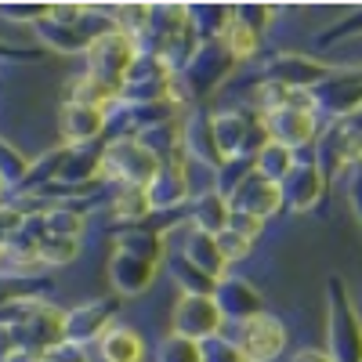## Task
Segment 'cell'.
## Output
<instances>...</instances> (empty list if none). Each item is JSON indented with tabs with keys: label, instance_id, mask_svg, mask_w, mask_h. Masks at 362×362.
Here are the masks:
<instances>
[{
	"label": "cell",
	"instance_id": "6da1fadb",
	"mask_svg": "<svg viewBox=\"0 0 362 362\" xmlns=\"http://www.w3.org/2000/svg\"><path fill=\"white\" fill-rule=\"evenodd\" d=\"M160 170V160L148 153V148L138 138H119L112 145H105V156H102V177L109 185H148Z\"/></svg>",
	"mask_w": 362,
	"mask_h": 362
},
{
	"label": "cell",
	"instance_id": "7a4b0ae2",
	"mask_svg": "<svg viewBox=\"0 0 362 362\" xmlns=\"http://www.w3.org/2000/svg\"><path fill=\"white\" fill-rule=\"evenodd\" d=\"M134 58H138L134 40L127 33H119V29H109V33H102L95 44L87 47V73L105 80V83H112L119 90V87H124V76L134 66Z\"/></svg>",
	"mask_w": 362,
	"mask_h": 362
},
{
	"label": "cell",
	"instance_id": "3957f363",
	"mask_svg": "<svg viewBox=\"0 0 362 362\" xmlns=\"http://www.w3.org/2000/svg\"><path fill=\"white\" fill-rule=\"evenodd\" d=\"M218 329H221V312L210 293H181L177 297L174 315H170V334L203 344L210 337H218Z\"/></svg>",
	"mask_w": 362,
	"mask_h": 362
},
{
	"label": "cell",
	"instance_id": "277c9868",
	"mask_svg": "<svg viewBox=\"0 0 362 362\" xmlns=\"http://www.w3.org/2000/svg\"><path fill=\"white\" fill-rule=\"evenodd\" d=\"M225 334H228V341H232L239 351H243L247 362H264V358L276 355L279 344H283L279 322H272V319H264V315H250V319H243L239 326H228Z\"/></svg>",
	"mask_w": 362,
	"mask_h": 362
},
{
	"label": "cell",
	"instance_id": "5b68a950",
	"mask_svg": "<svg viewBox=\"0 0 362 362\" xmlns=\"http://www.w3.org/2000/svg\"><path fill=\"white\" fill-rule=\"evenodd\" d=\"M112 315H116V300H87V305L66 312V341L69 344H98L102 334L112 326Z\"/></svg>",
	"mask_w": 362,
	"mask_h": 362
},
{
	"label": "cell",
	"instance_id": "8992f818",
	"mask_svg": "<svg viewBox=\"0 0 362 362\" xmlns=\"http://www.w3.org/2000/svg\"><path fill=\"white\" fill-rule=\"evenodd\" d=\"M156 276V264H148L134 254H124V250H116L112 261H109V283L124 293V297H138L148 290V283H153Z\"/></svg>",
	"mask_w": 362,
	"mask_h": 362
},
{
	"label": "cell",
	"instance_id": "52a82bcc",
	"mask_svg": "<svg viewBox=\"0 0 362 362\" xmlns=\"http://www.w3.org/2000/svg\"><path fill=\"white\" fill-rule=\"evenodd\" d=\"M62 134L73 145L98 141V134H105V112L102 109H90V105L66 102V109H62Z\"/></svg>",
	"mask_w": 362,
	"mask_h": 362
},
{
	"label": "cell",
	"instance_id": "ba28073f",
	"mask_svg": "<svg viewBox=\"0 0 362 362\" xmlns=\"http://www.w3.org/2000/svg\"><path fill=\"white\" fill-rule=\"evenodd\" d=\"M181 257H185L189 264H196L206 279H218L221 272H225V254L218 250V239L206 235V232H199V228H189V232H185Z\"/></svg>",
	"mask_w": 362,
	"mask_h": 362
},
{
	"label": "cell",
	"instance_id": "9c48e42d",
	"mask_svg": "<svg viewBox=\"0 0 362 362\" xmlns=\"http://www.w3.org/2000/svg\"><path fill=\"white\" fill-rule=\"evenodd\" d=\"M98 355H102V362H141L145 358V344L138 337V329L112 322L102 334V341H98Z\"/></svg>",
	"mask_w": 362,
	"mask_h": 362
},
{
	"label": "cell",
	"instance_id": "30bf717a",
	"mask_svg": "<svg viewBox=\"0 0 362 362\" xmlns=\"http://www.w3.org/2000/svg\"><path fill=\"white\" fill-rule=\"evenodd\" d=\"M181 148L185 156H196L203 163H214L218 160V141H214V124H206V116H192L181 124Z\"/></svg>",
	"mask_w": 362,
	"mask_h": 362
},
{
	"label": "cell",
	"instance_id": "8fae6325",
	"mask_svg": "<svg viewBox=\"0 0 362 362\" xmlns=\"http://www.w3.org/2000/svg\"><path fill=\"white\" fill-rule=\"evenodd\" d=\"M228 218H232V210L225 206V199H221L218 192L199 196V199H196V206H192V225H196L199 232H206V235L225 232Z\"/></svg>",
	"mask_w": 362,
	"mask_h": 362
},
{
	"label": "cell",
	"instance_id": "7c38bea8",
	"mask_svg": "<svg viewBox=\"0 0 362 362\" xmlns=\"http://www.w3.org/2000/svg\"><path fill=\"white\" fill-rule=\"evenodd\" d=\"M214 305H218V312H221V319L228 315V319H239L243 322L247 319V312H254V297H250V290L243 286V283H232V279H225L221 286H214Z\"/></svg>",
	"mask_w": 362,
	"mask_h": 362
},
{
	"label": "cell",
	"instance_id": "4fadbf2b",
	"mask_svg": "<svg viewBox=\"0 0 362 362\" xmlns=\"http://www.w3.org/2000/svg\"><path fill=\"white\" fill-rule=\"evenodd\" d=\"M112 210L119 218H127V221H141L153 214V206H148V192L141 185H112Z\"/></svg>",
	"mask_w": 362,
	"mask_h": 362
},
{
	"label": "cell",
	"instance_id": "5bb4252c",
	"mask_svg": "<svg viewBox=\"0 0 362 362\" xmlns=\"http://www.w3.org/2000/svg\"><path fill=\"white\" fill-rule=\"evenodd\" d=\"M116 250L134 254V257H141V261H148V264H156L160 254H163V235L131 228V232H124V235H116Z\"/></svg>",
	"mask_w": 362,
	"mask_h": 362
},
{
	"label": "cell",
	"instance_id": "9a60e30c",
	"mask_svg": "<svg viewBox=\"0 0 362 362\" xmlns=\"http://www.w3.org/2000/svg\"><path fill=\"white\" fill-rule=\"evenodd\" d=\"M167 272H170V279L185 293H210V286H214V279H206L203 272L196 264H189L185 257H170L167 261Z\"/></svg>",
	"mask_w": 362,
	"mask_h": 362
},
{
	"label": "cell",
	"instance_id": "2e32d148",
	"mask_svg": "<svg viewBox=\"0 0 362 362\" xmlns=\"http://www.w3.org/2000/svg\"><path fill=\"white\" fill-rule=\"evenodd\" d=\"M47 235H62V239H80L83 235V214L73 206H54L44 214Z\"/></svg>",
	"mask_w": 362,
	"mask_h": 362
},
{
	"label": "cell",
	"instance_id": "e0dca14e",
	"mask_svg": "<svg viewBox=\"0 0 362 362\" xmlns=\"http://www.w3.org/2000/svg\"><path fill=\"white\" fill-rule=\"evenodd\" d=\"M37 257L40 264H51V268H62L76 257V239H62V235H47L37 243Z\"/></svg>",
	"mask_w": 362,
	"mask_h": 362
},
{
	"label": "cell",
	"instance_id": "ac0fdd59",
	"mask_svg": "<svg viewBox=\"0 0 362 362\" xmlns=\"http://www.w3.org/2000/svg\"><path fill=\"white\" fill-rule=\"evenodd\" d=\"M156 362H203V355H199V344H196V341L177 337V334H167V337L156 344Z\"/></svg>",
	"mask_w": 362,
	"mask_h": 362
},
{
	"label": "cell",
	"instance_id": "d6986e66",
	"mask_svg": "<svg viewBox=\"0 0 362 362\" xmlns=\"http://www.w3.org/2000/svg\"><path fill=\"white\" fill-rule=\"evenodd\" d=\"M199 355H203V362H247L243 351H239L228 337H210V341H203V344H199Z\"/></svg>",
	"mask_w": 362,
	"mask_h": 362
},
{
	"label": "cell",
	"instance_id": "ffe728a7",
	"mask_svg": "<svg viewBox=\"0 0 362 362\" xmlns=\"http://www.w3.org/2000/svg\"><path fill=\"white\" fill-rule=\"evenodd\" d=\"M225 44H228V51H232V54H250L257 40H254V29H250L247 22L232 18V22H228V29H225Z\"/></svg>",
	"mask_w": 362,
	"mask_h": 362
},
{
	"label": "cell",
	"instance_id": "44dd1931",
	"mask_svg": "<svg viewBox=\"0 0 362 362\" xmlns=\"http://www.w3.org/2000/svg\"><path fill=\"white\" fill-rule=\"evenodd\" d=\"M40 362H87V351H83L80 344L62 341V344H54L51 351H44V355H40Z\"/></svg>",
	"mask_w": 362,
	"mask_h": 362
},
{
	"label": "cell",
	"instance_id": "7402d4cb",
	"mask_svg": "<svg viewBox=\"0 0 362 362\" xmlns=\"http://www.w3.org/2000/svg\"><path fill=\"white\" fill-rule=\"evenodd\" d=\"M15 351H18V344H15V329H11V322L0 319V362H8Z\"/></svg>",
	"mask_w": 362,
	"mask_h": 362
},
{
	"label": "cell",
	"instance_id": "603a6c76",
	"mask_svg": "<svg viewBox=\"0 0 362 362\" xmlns=\"http://www.w3.org/2000/svg\"><path fill=\"white\" fill-rule=\"evenodd\" d=\"M297 362H326V358H319V355H297Z\"/></svg>",
	"mask_w": 362,
	"mask_h": 362
}]
</instances>
